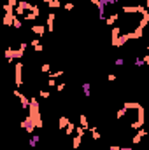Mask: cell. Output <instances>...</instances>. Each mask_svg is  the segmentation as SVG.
Masks as SVG:
<instances>
[{
  "label": "cell",
  "mask_w": 149,
  "mask_h": 150,
  "mask_svg": "<svg viewBox=\"0 0 149 150\" xmlns=\"http://www.w3.org/2000/svg\"><path fill=\"white\" fill-rule=\"evenodd\" d=\"M27 110H28L27 117H30V120L35 124V129H40L44 126V122H42V117H40V107H39L35 98H30V105H28Z\"/></svg>",
  "instance_id": "6da1fadb"
},
{
  "label": "cell",
  "mask_w": 149,
  "mask_h": 150,
  "mask_svg": "<svg viewBox=\"0 0 149 150\" xmlns=\"http://www.w3.org/2000/svg\"><path fill=\"white\" fill-rule=\"evenodd\" d=\"M32 7H34V4H30V2H27V0H18V5L14 7V16H23L25 12H30L32 11Z\"/></svg>",
  "instance_id": "7a4b0ae2"
},
{
  "label": "cell",
  "mask_w": 149,
  "mask_h": 150,
  "mask_svg": "<svg viewBox=\"0 0 149 150\" xmlns=\"http://www.w3.org/2000/svg\"><path fill=\"white\" fill-rule=\"evenodd\" d=\"M23 54H25V51H21V49H12V47H9V49L4 51V56H5V59H9V63H12V61H16V59H21Z\"/></svg>",
  "instance_id": "3957f363"
},
{
  "label": "cell",
  "mask_w": 149,
  "mask_h": 150,
  "mask_svg": "<svg viewBox=\"0 0 149 150\" xmlns=\"http://www.w3.org/2000/svg\"><path fill=\"white\" fill-rule=\"evenodd\" d=\"M137 120H133V122H132V124H130V127H132V129H135V131H137V129H140V127H142V126H144V120H146V117H144V107H142V105H140V107H139V108H137Z\"/></svg>",
  "instance_id": "277c9868"
},
{
  "label": "cell",
  "mask_w": 149,
  "mask_h": 150,
  "mask_svg": "<svg viewBox=\"0 0 149 150\" xmlns=\"http://www.w3.org/2000/svg\"><path fill=\"white\" fill-rule=\"evenodd\" d=\"M14 80H16V87H21L23 86V63L21 61H16V67H14Z\"/></svg>",
  "instance_id": "5b68a950"
},
{
  "label": "cell",
  "mask_w": 149,
  "mask_h": 150,
  "mask_svg": "<svg viewBox=\"0 0 149 150\" xmlns=\"http://www.w3.org/2000/svg\"><path fill=\"white\" fill-rule=\"evenodd\" d=\"M121 11L125 14H142L146 11V7L144 5H123Z\"/></svg>",
  "instance_id": "8992f818"
},
{
  "label": "cell",
  "mask_w": 149,
  "mask_h": 150,
  "mask_svg": "<svg viewBox=\"0 0 149 150\" xmlns=\"http://www.w3.org/2000/svg\"><path fill=\"white\" fill-rule=\"evenodd\" d=\"M19 126H21V129H25L28 134H34V131H35V124L30 120V117H25V119L19 122Z\"/></svg>",
  "instance_id": "52a82bcc"
},
{
  "label": "cell",
  "mask_w": 149,
  "mask_h": 150,
  "mask_svg": "<svg viewBox=\"0 0 149 150\" xmlns=\"http://www.w3.org/2000/svg\"><path fill=\"white\" fill-rule=\"evenodd\" d=\"M54 19H56V14H54V12H49V16L46 18V30H47L49 33L54 32Z\"/></svg>",
  "instance_id": "ba28073f"
},
{
  "label": "cell",
  "mask_w": 149,
  "mask_h": 150,
  "mask_svg": "<svg viewBox=\"0 0 149 150\" xmlns=\"http://www.w3.org/2000/svg\"><path fill=\"white\" fill-rule=\"evenodd\" d=\"M12 93H14V96H16V98H19L21 107H23V108H28V105H30V98H28V96H25V94H21L18 89H14Z\"/></svg>",
  "instance_id": "9c48e42d"
},
{
  "label": "cell",
  "mask_w": 149,
  "mask_h": 150,
  "mask_svg": "<svg viewBox=\"0 0 149 150\" xmlns=\"http://www.w3.org/2000/svg\"><path fill=\"white\" fill-rule=\"evenodd\" d=\"M144 136H148V131L144 129V127H140V129H137V133H135V136L132 138V143L133 145H139L140 142H142V138Z\"/></svg>",
  "instance_id": "30bf717a"
},
{
  "label": "cell",
  "mask_w": 149,
  "mask_h": 150,
  "mask_svg": "<svg viewBox=\"0 0 149 150\" xmlns=\"http://www.w3.org/2000/svg\"><path fill=\"white\" fill-rule=\"evenodd\" d=\"M30 30H32L37 37H42V35L47 32V30H46V25H32V28H30Z\"/></svg>",
  "instance_id": "8fae6325"
},
{
  "label": "cell",
  "mask_w": 149,
  "mask_h": 150,
  "mask_svg": "<svg viewBox=\"0 0 149 150\" xmlns=\"http://www.w3.org/2000/svg\"><path fill=\"white\" fill-rule=\"evenodd\" d=\"M119 35H121V28H119V26H114V28H112V32H111V45H112V47L116 45V40H117Z\"/></svg>",
  "instance_id": "7c38bea8"
},
{
  "label": "cell",
  "mask_w": 149,
  "mask_h": 150,
  "mask_svg": "<svg viewBox=\"0 0 149 150\" xmlns=\"http://www.w3.org/2000/svg\"><path fill=\"white\" fill-rule=\"evenodd\" d=\"M14 14H4V18L0 19L2 21V26H12V21H14Z\"/></svg>",
  "instance_id": "4fadbf2b"
},
{
  "label": "cell",
  "mask_w": 149,
  "mask_h": 150,
  "mask_svg": "<svg viewBox=\"0 0 149 150\" xmlns=\"http://www.w3.org/2000/svg\"><path fill=\"white\" fill-rule=\"evenodd\" d=\"M128 40H130V38H128V33H121V35L117 37V40H116V45H114V47H123Z\"/></svg>",
  "instance_id": "5bb4252c"
},
{
  "label": "cell",
  "mask_w": 149,
  "mask_h": 150,
  "mask_svg": "<svg viewBox=\"0 0 149 150\" xmlns=\"http://www.w3.org/2000/svg\"><path fill=\"white\" fill-rule=\"evenodd\" d=\"M142 32H144V28H142V26H137L133 32L128 33V38H130V40H132V38H140L142 37Z\"/></svg>",
  "instance_id": "9a60e30c"
},
{
  "label": "cell",
  "mask_w": 149,
  "mask_h": 150,
  "mask_svg": "<svg viewBox=\"0 0 149 150\" xmlns=\"http://www.w3.org/2000/svg\"><path fill=\"white\" fill-rule=\"evenodd\" d=\"M119 18V14L117 12H112L111 16H107L105 18V23H107V26H114V23H116V19Z\"/></svg>",
  "instance_id": "2e32d148"
},
{
  "label": "cell",
  "mask_w": 149,
  "mask_h": 150,
  "mask_svg": "<svg viewBox=\"0 0 149 150\" xmlns=\"http://www.w3.org/2000/svg\"><path fill=\"white\" fill-rule=\"evenodd\" d=\"M81 89H82V93H84V96H86V98H90V96H91V84H90V82H84V84L81 86Z\"/></svg>",
  "instance_id": "e0dca14e"
},
{
  "label": "cell",
  "mask_w": 149,
  "mask_h": 150,
  "mask_svg": "<svg viewBox=\"0 0 149 150\" xmlns=\"http://www.w3.org/2000/svg\"><path fill=\"white\" fill-rule=\"evenodd\" d=\"M70 122V119L69 117H60L58 119V127H60V131H63L65 127H67V124Z\"/></svg>",
  "instance_id": "ac0fdd59"
},
{
  "label": "cell",
  "mask_w": 149,
  "mask_h": 150,
  "mask_svg": "<svg viewBox=\"0 0 149 150\" xmlns=\"http://www.w3.org/2000/svg\"><path fill=\"white\" fill-rule=\"evenodd\" d=\"M88 131L91 133L93 140H97V142H98V140L102 138V136H100V133H98V127H97V126H91V127H88Z\"/></svg>",
  "instance_id": "d6986e66"
},
{
  "label": "cell",
  "mask_w": 149,
  "mask_h": 150,
  "mask_svg": "<svg viewBox=\"0 0 149 150\" xmlns=\"http://www.w3.org/2000/svg\"><path fill=\"white\" fill-rule=\"evenodd\" d=\"M148 23H149V12H148V9H146V11L142 12V19H140V23H139V26H142V28H144V26H146Z\"/></svg>",
  "instance_id": "ffe728a7"
},
{
  "label": "cell",
  "mask_w": 149,
  "mask_h": 150,
  "mask_svg": "<svg viewBox=\"0 0 149 150\" xmlns=\"http://www.w3.org/2000/svg\"><path fill=\"white\" fill-rule=\"evenodd\" d=\"M63 131H65V136H70V134L75 131V124H74V122H69V124H67V127H65Z\"/></svg>",
  "instance_id": "44dd1931"
},
{
  "label": "cell",
  "mask_w": 149,
  "mask_h": 150,
  "mask_svg": "<svg viewBox=\"0 0 149 150\" xmlns=\"http://www.w3.org/2000/svg\"><path fill=\"white\" fill-rule=\"evenodd\" d=\"M79 126L84 127V129L90 127V124H88V117H86V115H79Z\"/></svg>",
  "instance_id": "7402d4cb"
},
{
  "label": "cell",
  "mask_w": 149,
  "mask_h": 150,
  "mask_svg": "<svg viewBox=\"0 0 149 150\" xmlns=\"http://www.w3.org/2000/svg\"><path fill=\"white\" fill-rule=\"evenodd\" d=\"M81 142H82V138L75 134V136H74V140H72V149H74V150H77L79 147H81Z\"/></svg>",
  "instance_id": "603a6c76"
},
{
  "label": "cell",
  "mask_w": 149,
  "mask_h": 150,
  "mask_svg": "<svg viewBox=\"0 0 149 150\" xmlns=\"http://www.w3.org/2000/svg\"><path fill=\"white\" fill-rule=\"evenodd\" d=\"M39 142H40V136H39V134H32V136H30V142H28V143H30V147H37Z\"/></svg>",
  "instance_id": "cb8c5ba5"
},
{
  "label": "cell",
  "mask_w": 149,
  "mask_h": 150,
  "mask_svg": "<svg viewBox=\"0 0 149 150\" xmlns=\"http://www.w3.org/2000/svg\"><path fill=\"white\" fill-rule=\"evenodd\" d=\"M140 107V103H123V108L126 110H137Z\"/></svg>",
  "instance_id": "d4e9b609"
},
{
  "label": "cell",
  "mask_w": 149,
  "mask_h": 150,
  "mask_svg": "<svg viewBox=\"0 0 149 150\" xmlns=\"http://www.w3.org/2000/svg\"><path fill=\"white\" fill-rule=\"evenodd\" d=\"M47 7L53 9V11H54V9H60V7H62V2H60V0H53L51 4H47Z\"/></svg>",
  "instance_id": "484cf974"
},
{
  "label": "cell",
  "mask_w": 149,
  "mask_h": 150,
  "mask_svg": "<svg viewBox=\"0 0 149 150\" xmlns=\"http://www.w3.org/2000/svg\"><path fill=\"white\" fill-rule=\"evenodd\" d=\"M86 131H88V129H84V127H81V126L77 124V126H75V131H74V133H75V134H77V136H81V138H82Z\"/></svg>",
  "instance_id": "4316f807"
},
{
  "label": "cell",
  "mask_w": 149,
  "mask_h": 150,
  "mask_svg": "<svg viewBox=\"0 0 149 150\" xmlns=\"http://www.w3.org/2000/svg\"><path fill=\"white\" fill-rule=\"evenodd\" d=\"M12 26H14L16 30H19V28L23 26V21H21V19H19L18 16H16V18H14V21H12Z\"/></svg>",
  "instance_id": "83f0119b"
},
{
  "label": "cell",
  "mask_w": 149,
  "mask_h": 150,
  "mask_svg": "<svg viewBox=\"0 0 149 150\" xmlns=\"http://www.w3.org/2000/svg\"><path fill=\"white\" fill-rule=\"evenodd\" d=\"M23 19H28V21H34V19H37V16H35L34 12H25V14H23Z\"/></svg>",
  "instance_id": "f1b7e54d"
},
{
  "label": "cell",
  "mask_w": 149,
  "mask_h": 150,
  "mask_svg": "<svg viewBox=\"0 0 149 150\" xmlns=\"http://www.w3.org/2000/svg\"><path fill=\"white\" fill-rule=\"evenodd\" d=\"M39 96H40L42 100H47V98L51 96V91H44V89H40V91H39Z\"/></svg>",
  "instance_id": "f546056e"
},
{
  "label": "cell",
  "mask_w": 149,
  "mask_h": 150,
  "mask_svg": "<svg viewBox=\"0 0 149 150\" xmlns=\"http://www.w3.org/2000/svg\"><path fill=\"white\" fill-rule=\"evenodd\" d=\"M126 112H128L126 108H119V110L116 112V119H119V120H121V119H123V117L126 115Z\"/></svg>",
  "instance_id": "4dcf8cb0"
},
{
  "label": "cell",
  "mask_w": 149,
  "mask_h": 150,
  "mask_svg": "<svg viewBox=\"0 0 149 150\" xmlns=\"http://www.w3.org/2000/svg\"><path fill=\"white\" fill-rule=\"evenodd\" d=\"M98 2H100L102 5H116L119 0H98Z\"/></svg>",
  "instance_id": "1f68e13d"
},
{
  "label": "cell",
  "mask_w": 149,
  "mask_h": 150,
  "mask_svg": "<svg viewBox=\"0 0 149 150\" xmlns=\"http://www.w3.org/2000/svg\"><path fill=\"white\" fill-rule=\"evenodd\" d=\"M40 70H42L44 74H49V72H51V65H49V63H44V65L40 67Z\"/></svg>",
  "instance_id": "d6a6232c"
},
{
  "label": "cell",
  "mask_w": 149,
  "mask_h": 150,
  "mask_svg": "<svg viewBox=\"0 0 149 150\" xmlns=\"http://www.w3.org/2000/svg\"><path fill=\"white\" fill-rule=\"evenodd\" d=\"M62 75H63V70H58V72H53V74L49 72V77H51V79H58V77H62Z\"/></svg>",
  "instance_id": "836d02e7"
},
{
  "label": "cell",
  "mask_w": 149,
  "mask_h": 150,
  "mask_svg": "<svg viewBox=\"0 0 149 150\" xmlns=\"http://www.w3.org/2000/svg\"><path fill=\"white\" fill-rule=\"evenodd\" d=\"M74 7H75L74 2H67L65 4V11H74Z\"/></svg>",
  "instance_id": "e575fe53"
},
{
  "label": "cell",
  "mask_w": 149,
  "mask_h": 150,
  "mask_svg": "<svg viewBox=\"0 0 149 150\" xmlns=\"http://www.w3.org/2000/svg\"><path fill=\"white\" fill-rule=\"evenodd\" d=\"M47 86H49V87H56V79H51V77H49V79H47Z\"/></svg>",
  "instance_id": "d590c367"
},
{
  "label": "cell",
  "mask_w": 149,
  "mask_h": 150,
  "mask_svg": "<svg viewBox=\"0 0 149 150\" xmlns=\"http://www.w3.org/2000/svg\"><path fill=\"white\" fill-rule=\"evenodd\" d=\"M34 51H35V52H42V51H44L42 44H37V45H34Z\"/></svg>",
  "instance_id": "8d00e7d4"
},
{
  "label": "cell",
  "mask_w": 149,
  "mask_h": 150,
  "mask_svg": "<svg viewBox=\"0 0 149 150\" xmlns=\"http://www.w3.org/2000/svg\"><path fill=\"white\" fill-rule=\"evenodd\" d=\"M135 67H144V61H142V58H135Z\"/></svg>",
  "instance_id": "74e56055"
},
{
  "label": "cell",
  "mask_w": 149,
  "mask_h": 150,
  "mask_svg": "<svg viewBox=\"0 0 149 150\" xmlns=\"http://www.w3.org/2000/svg\"><path fill=\"white\" fill-rule=\"evenodd\" d=\"M63 89H65V84H63V82H60V84H56V91H58V93H62Z\"/></svg>",
  "instance_id": "f35d334b"
},
{
  "label": "cell",
  "mask_w": 149,
  "mask_h": 150,
  "mask_svg": "<svg viewBox=\"0 0 149 150\" xmlns=\"http://www.w3.org/2000/svg\"><path fill=\"white\" fill-rule=\"evenodd\" d=\"M7 5H9V7H12V9H14V7H16V5H18V0H7Z\"/></svg>",
  "instance_id": "ab89813d"
},
{
  "label": "cell",
  "mask_w": 149,
  "mask_h": 150,
  "mask_svg": "<svg viewBox=\"0 0 149 150\" xmlns=\"http://www.w3.org/2000/svg\"><path fill=\"white\" fill-rule=\"evenodd\" d=\"M116 79H117V75H116V74H109V75H107V80H109V82H114Z\"/></svg>",
  "instance_id": "60d3db41"
},
{
  "label": "cell",
  "mask_w": 149,
  "mask_h": 150,
  "mask_svg": "<svg viewBox=\"0 0 149 150\" xmlns=\"http://www.w3.org/2000/svg\"><path fill=\"white\" fill-rule=\"evenodd\" d=\"M123 63H125V59H123V58H117V59H116V65H117V67H121Z\"/></svg>",
  "instance_id": "b9f144b4"
},
{
  "label": "cell",
  "mask_w": 149,
  "mask_h": 150,
  "mask_svg": "<svg viewBox=\"0 0 149 150\" xmlns=\"http://www.w3.org/2000/svg\"><path fill=\"white\" fill-rule=\"evenodd\" d=\"M142 61H144V65H149V56H148V54L142 58Z\"/></svg>",
  "instance_id": "7bdbcfd3"
},
{
  "label": "cell",
  "mask_w": 149,
  "mask_h": 150,
  "mask_svg": "<svg viewBox=\"0 0 149 150\" xmlns=\"http://www.w3.org/2000/svg\"><path fill=\"white\" fill-rule=\"evenodd\" d=\"M119 149V145H111V147H109V150H117Z\"/></svg>",
  "instance_id": "ee69618b"
},
{
  "label": "cell",
  "mask_w": 149,
  "mask_h": 150,
  "mask_svg": "<svg viewBox=\"0 0 149 150\" xmlns=\"http://www.w3.org/2000/svg\"><path fill=\"white\" fill-rule=\"evenodd\" d=\"M117 150H132V147H121V145H119V149Z\"/></svg>",
  "instance_id": "f6af8a7d"
},
{
  "label": "cell",
  "mask_w": 149,
  "mask_h": 150,
  "mask_svg": "<svg viewBox=\"0 0 149 150\" xmlns=\"http://www.w3.org/2000/svg\"><path fill=\"white\" fill-rule=\"evenodd\" d=\"M42 2H44V4H51L53 0H42Z\"/></svg>",
  "instance_id": "bcb514c9"
},
{
  "label": "cell",
  "mask_w": 149,
  "mask_h": 150,
  "mask_svg": "<svg viewBox=\"0 0 149 150\" xmlns=\"http://www.w3.org/2000/svg\"><path fill=\"white\" fill-rule=\"evenodd\" d=\"M91 2H93V5H97V4H98V0H91Z\"/></svg>",
  "instance_id": "7dc6e473"
},
{
  "label": "cell",
  "mask_w": 149,
  "mask_h": 150,
  "mask_svg": "<svg viewBox=\"0 0 149 150\" xmlns=\"http://www.w3.org/2000/svg\"><path fill=\"white\" fill-rule=\"evenodd\" d=\"M28 2H30V4H34V2H35V0H28Z\"/></svg>",
  "instance_id": "c3c4849f"
},
{
  "label": "cell",
  "mask_w": 149,
  "mask_h": 150,
  "mask_svg": "<svg viewBox=\"0 0 149 150\" xmlns=\"http://www.w3.org/2000/svg\"><path fill=\"white\" fill-rule=\"evenodd\" d=\"M0 30H2V21H0Z\"/></svg>",
  "instance_id": "681fc988"
}]
</instances>
